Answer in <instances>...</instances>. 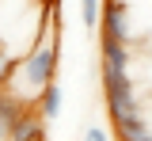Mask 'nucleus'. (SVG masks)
Instances as JSON below:
<instances>
[{"instance_id":"1","label":"nucleus","mask_w":152,"mask_h":141,"mask_svg":"<svg viewBox=\"0 0 152 141\" xmlns=\"http://www.w3.org/2000/svg\"><path fill=\"white\" fill-rule=\"evenodd\" d=\"M53 73H57V46L38 42L31 50V57L23 61V80L31 84L34 92H42L46 84H53Z\"/></svg>"},{"instance_id":"2","label":"nucleus","mask_w":152,"mask_h":141,"mask_svg":"<svg viewBox=\"0 0 152 141\" xmlns=\"http://www.w3.org/2000/svg\"><path fill=\"white\" fill-rule=\"evenodd\" d=\"M103 38H114V42H133V31H129V8L122 0H107L103 4Z\"/></svg>"},{"instance_id":"3","label":"nucleus","mask_w":152,"mask_h":141,"mask_svg":"<svg viewBox=\"0 0 152 141\" xmlns=\"http://www.w3.org/2000/svg\"><path fill=\"white\" fill-rule=\"evenodd\" d=\"M114 122V134L118 141H152V130L145 126V115H122V118H110Z\"/></svg>"},{"instance_id":"4","label":"nucleus","mask_w":152,"mask_h":141,"mask_svg":"<svg viewBox=\"0 0 152 141\" xmlns=\"http://www.w3.org/2000/svg\"><path fill=\"white\" fill-rule=\"evenodd\" d=\"M46 118H31V115H23L15 122V130H12V141H42L46 137Z\"/></svg>"},{"instance_id":"5","label":"nucleus","mask_w":152,"mask_h":141,"mask_svg":"<svg viewBox=\"0 0 152 141\" xmlns=\"http://www.w3.org/2000/svg\"><path fill=\"white\" fill-rule=\"evenodd\" d=\"M19 118H23V103L0 92V134H12Z\"/></svg>"},{"instance_id":"6","label":"nucleus","mask_w":152,"mask_h":141,"mask_svg":"<svg viewBox=\"0 0 152 141\" xmlns=\"http://www.w3.org/2000/svg\"><path fill=\"white\" fill-rule=\"evenodd\" d=\"M38 111H42L46 122H53L57 115H61V88H57V84H46V88L38 92Z\"/></svg>"},{"instance_id":"7","label":"nucleus","mask_w":152,"mask_h":141,"mask_svg":"<svg viewBox=\"0 0 152 141\" xmlns=\"http://www.w3.org/2000/svg\"><path fill=\"white\" fill-rule=\"evenodd\" d=\"M80 19H84V27H99L103 23V4L99 0H80Z\"/></svg>"},{"instance_id":"8","label":"nucleus","mask_w":152,"mask_h":141,"mask_svg":"<svg viewBox=\"0 0 152 141\" xmlns=\"http://www.w3.org/2000/svg\"><path fill=\"white\" fill-rule=\"evenodd\" d=\"M84 141H107V130H99V126H91V130L84 134Z\"/></svg>"},{"instance_id":"9","label":"nucleus","mask_w":152,"mask_h":141,"mask_svg":"<svg viewBox=\"0 0 152 141\" xmlns=\"http://www.w3.org/2000/svg\"><path fill=\"white\" fill-rule=\"evenodd\" d=\"M42 141H46V137H42Z\"/></svg>"}]
</instances>
